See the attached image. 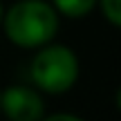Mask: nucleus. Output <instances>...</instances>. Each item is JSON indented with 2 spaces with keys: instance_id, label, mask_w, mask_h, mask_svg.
<instances>
[{
  "instance_id": "f257e3e1",
  "label": "nucleus",
  "mask_w": 121,
  "mask_h": 121,
  "mask_svg": "<svg viewBox=\"0 0 121 121\" xmlns=\"http://www.w3.org/2000/svg\"><path fill=\"white\" fill-rule=\"evenodd\" d=\"M4 34L18 47H43L58 31V13L43 0H20L0 20Z\"/></svg>"
},
{
  "instance_id": "f03ea898",
  "label": "nucleus",
  "mask_w": 121,
  "mask_h": 121,
  "mask_svg": "<svg viewBox=\"0 0 121 121\" xmlns=\"http://www.w3.org/2000/svg\"><path fill=\"white\" fill-rule=\"evenodd\" d=\"M31 78L43 92L63 94L78 78L76 54L65 45H47L31 60Z\"/></svg>"
},
{
  "instance_id": "7ed1b4c3",
  "label": "nucleus",
  "mask_w": 121,
  "mask_h": 121,
  "mask_svg": "<svg viewBox=\"0 0 121 121\" xmlns=\"http://www.w3.org/2000/svg\"><path fill=\"white\" fill-rule=\"evenodd\" d=\"M0 108L9 121H40L45 117V103L38 92L25 85H13L0 94Z\"/></svg>"
},
{
  "instance_id": "20e7f679",
  "label": "nucleus",
  "mask_w": 121,
  "mask_h": 121,
  "mask_svg": "<svg viewBox=\"0 0 121 121\" xmlns=\"http://www.w3.org/2000/svg\"><path fill=\"white\" fill-rule=\"evenodd\" d=\"M52 2H54V9L60 11L63 16L81 18V16H85V13L92 11L96 0H52Z\"/></svg>"
},
{
  "instance_id": "39448f33",
  "label": "nucleus",
  "mask_w": 121,
  "mask_h": 121,
  "mask_svg": "<svg viewBox=\"0 0 121 121\" xmlns=\"http://www.w3.org/2000/svg\"><path fill=\"white\" fill-rule=\"evenodd\" d=\"M101 9L110 25H121V0H101Z\"/></svg>"
},
{
  "instance_id": "423d86ee",
  "label": "nucleus",
  "mask_w": 121,
  "mask_h": 121,
  "mask_svg": "<svg viewBox=\"0 0 121 121\" xmlns=\"http://www.w3.org/2000/svg\"><path fill=\"white\" fill-rule=\"evenodd\" d=\"M40 121H83L74 114H67V112H58V114H49V117H43Z\"/></svg>"
},
{
  "instance_id": "0eeeda50",
  "label": "nucleus",
  "mask_w": 121,
  "mask_h": 121,
  "mask_svg": "<svg viewBox=\"0 0 121 121\" xmlns=\"http://www.w3.org/2000/svg\"><path fill=\"white\" fill-rule=\"evenodd\" d=\"M0 20H2V4H0Z\"/></svg>"
}]
</instances>
